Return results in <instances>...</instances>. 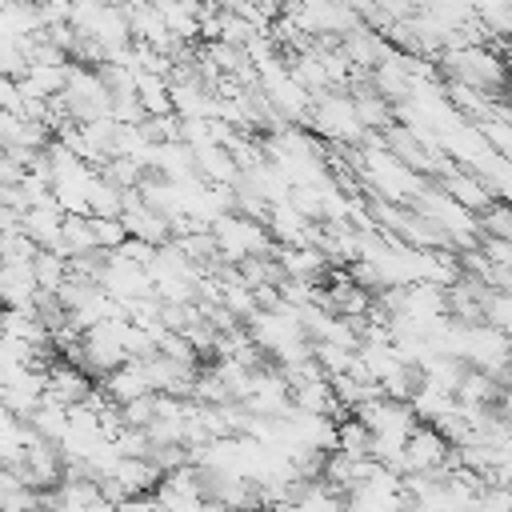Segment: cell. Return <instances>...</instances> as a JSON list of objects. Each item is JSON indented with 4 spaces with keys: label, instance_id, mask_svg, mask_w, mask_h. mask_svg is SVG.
<instances>
[{
    "label": "cell",
    "instance_id": "6da1fadb",
    "mask_svg": "<svg viewBox=\"0 0 512 512\" xmlns=\"http://www.w3.org/2000/svg\"><path fill=\"white\" fill-rule=\"evenodd\" d=\"M308 120H312V128H316L320 136L336 140L340 148L364 140V124H360V116H356V104H352V96H344V92L312 96V116H308Z\"/></svg>",
    "mask_w": 512,
    "mask_h": 512
},
{
    "label": "cell",
    "instance_id": "7a4b0ae2",
    "mask_svg": "<svg viewBox=\"0 0 512 512\" xmlns=\"http://www.w3.org/2000/svg\"><path fill=\"white\" fill-rule=\"evenodd\" d=\"M100 392H104L116 408H124V404H132V400H140V396H152L144 360H124L116 372H108V376L100 380Z\"/></svg>",
    "mask_w": 512,
    "mask_h": 512
},
{
    "label": "cell",
    "instance_id": "3957f363",
    "mask_svg": "<svg viewBox=\"0 0 512 512\" xmlns=\"http://www.w3.org/2000/svg\"><path fill=\"white\" fill-rule=\"evenodd\" d=\"M440 184H444V196H452L468 216H484L496 200H492V188L476 176V172H460V168H452L448 176H440Z\"/></svg>",
    "mask_w": 512,
    "mask_h": 512
},
{
    "label": "cell",
    "instance_id": "277c9868",
    "mask_svg": "<svg viewBox=\"0 0 512 512\" xmlns=\"http://www.w3.org/2000/svg\"><path fill=\"white\" fill-rule=\"evenodd\" d=\"M64 212H60V204L56 200H48V204H36L32 212H24L20 216V232L36 244V248H60V236H64Z\"/></svg>",
    "mask_w": 512,
    "mask_h": 512
},
{
    "label": "cell",
    "instance_id": "5b68a950",
    "mask_svg": "<svg viewBox=\"0 0 512 512\" xmlns=\"http://www.w3.org/2000/svg\"><path fill=\"white\" fill-rule=\"evenodd\" d=\"M92 388H96V384H92L88 372H80L76 364H64V360H60V364L48 368V392H44V400L72 408V404H84Z\"/></svg>",
    "mask_w": 512,
    "mask_h": 512
},
{
    "label": "cell",
    "instance_id": "8992f818",
    "mask_svg": "<svg viewBox=\"0 0 512 512\" xmlns=\"http://www.w3.org/2000/svg\"><path fill=\"white\" fill-rule=\"evenodd\" d=\"M36 276L32 264H0V304L4 308H32L36 300Z\"/></svg>",
    "mask_w": 512,
    "mask_h": 512
},
{
    "label": "cell",
    "instance_id": "52a82bcc",
    "mask_svg": "<svg viewBox=\"0 0 512 512\" xmlns=\"http://www.w3.org/2000/svg\"><path fill=\"white\" fill-rule=\"evenodd\" d=\"M88 216L92 220H124V192L112 180H104L100 172L88 188Z\"/></svg>",
    "mask_w": 512,
    "mask_h": 512
},
{
    "label": "cell",
    "instance_id": "ba28073f",
    "mask_svg": "<svg viewBox=\"0 0 512 512\" xmlns=\"http://www.w3.org/2000/svg\"><path fill=\"white\" fill-rule=\"evenodd\" d=\"M136 96H140L144 116H176V112H172V92H168V80H164V76L140 72V76H136Z\"/></svg>",
    "mask_w": 512,
    "mask_h": 512
},
{
    "label": "cell",
    "instance_id": "9c48e42d",
    "mask_svg": "<svg viewBox=\"0 0 512 512\" xmlns=\"http://www.w3.org/2000/svg\"><path fill=\"white\" fill-rule=\"evenodd\" d=\"M32 276H36L40 292H60L64 280H68V256H60L52 248H40L36 260H32Z\"/></svg>",
    "mask_w": 512,
    "mask_h": 512
},
{
    "label": "cell",
    "instance_id": "30bf717a",
    "mask_svg": "<svg viewBox=\"0 0 512 512\" xmlns=\"http://www.w3.org/2000/svg\"><path fill=\"white\" fill-rule=\"evenodd\" d=\"M28 424L36 428V436H40V440H48V444H56V448H60V440L68 436V408H64V404L44 400V404L28 416Z\"/></svg>",
    "mask_w": 512,
    "mask_h": 512
},
{
    "label": "cell",
    "instance_id": "8fae6325",
    "mask_svg": "<svg viewBox=\"0 0 512 512\" xmlns=\"http://www.w3.org/2000/svg\"><path fill=\"white\" fill-rule=\"evenodd\" d=\"M368 444H372V432L356 416H340L336 420V452H344L352 460H368Z\"/></svg>",
    "mask_w": 512,
    "mask_h": 512
},
{
    "label": "cell",
    "instance_id": "7c38bea8",
    "mask_svg": "<svg viewBox=\"0 0 512 512\" xmlns=\"http://www.w3.org/2000/svg\"><path fill=\"white\" fill-rule=\"evenodd\" d=\"M480 232L492 236V240H508V244H512V204L496 200V204L480 216Z\"/></svg>",
    "mask_w": 512,
    "mask_h": 512
},
{
    "label": "cell",
    "instance_id": "4fadbf2b",
    "mask_svg": "<svg viewBox=\"0 0 512 512\" xmlns=\"http://www.w3.org/2000/svg\"><path fill=\"white\" fill-rule=\"evenodd\" d=\"M92 236L100 252H120L128 244V228L124 220H92Z\"/></svg>",
    "mask_w": 512,
    "mask_h": 512
},
{
    "label": "cell",
    "instance_id": "5bb4252c",
    "mask_svg": "<svg viewBox=\"0 0 512 512\" xmlns=\"http://www.w3.org/2000/svg\"><path fill=\"white\" fill-rule=\"evenodd\" d=\"M496 416L512 428V388H500V396H496Z\"/></svg>",
    "mask_w": 512,
    "mask_h": 512
}]
</instances>
